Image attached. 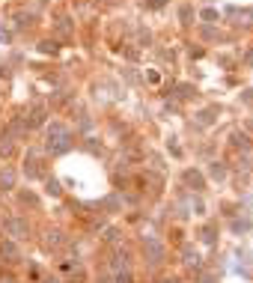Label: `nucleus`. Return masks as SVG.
<instances>
[{
	"mask_svg": "<svg viewBox=\"0 0 253 283\" xmlns=\"http://www.w3.org/2000/svg\"><path fill=\"white\" fill-rule=\"evenodd\" d=\"M45 242H48V248H57L63 239H60V232H48V239H45Z\"/></svg>",
	"mask_w": 253,
	"mask_h": 283,
	"instance_id": "nucleus-10",
	"label": "nucleus"
},
{
	"mask_svg": "<svg viewBox=\"0 0 253 283\" xmlns=\"http://www.w3.org/2000/svg\"><path fill=\"white\" fill-rule=\"evenodd\" d=\"M233 143H236V146H241V149H247V137H244V134H236V137H233Z\"/></svg>",
	"mask_w": 253,
	"mask_h": 283,
	"instance_id": "nucleus-17",
	"label": "nucleus"
},
{
	"mask_svg": "<svg viewBox=\"0 0 253 283\" xmlns=\"http://www.w3.org/2000/svg\"><path fill=\"white\" fill-rule=\"evenodd\" d=\"M244 102H247V105H253V89H247V92H244Z\"/></svg>",
	"mask_w": 253,
	"mask_h": 283,
	"instance_id": "nucleus-21",
	"label": "nucleus"
},
{
	"mask_svg": "<svg viewBox=\"0 0 253 283\" xmlns=\"http://www.w3.org/2000/svg\"><path fill=\"white\" fill-rule=\"evenodd\" d=\"M185 182H188V185H194L197 191L202 188V176L197 173V170H188V173H185Z\"/></svg>",
	"mask_w": 253,
	"mask_h": 283,
	"instance_id": "nucleus-6",
	"label": "nucleus"
},
{
	"mask_svg": "<svg viewBox=\"0 0 253 283\" xmlns=\"http://www.w3.org/2000/svg\"><path fill=\"white\" fill-rule=\"evenodd\" d=\"M202 283H215V277H209V274H205V277H202Z\"/></svg>",
	"mask_w": 253,
	"mask_h": 283,
	"instance_id": "nucleus-23",
	"label": "nucleus"
},
{
	"mask_svg": "<svg viewBox=\"0 0 253 283\" xmlns=\"http://www.w3.org/2000/svg\"><path fill=\"white\" fill-rule=\"evenodd\" d=\"M0 256H3L6 263H18V260H21V248H18L12 239H3V242H0Z\"/></svg>",
	"mask_w": 253,
	"mask_h": 283,
	"instance_id": "nucleus-2",
	"label": "nucleus"
},
{
	"mask_svg": "<svg viewBox=\"0 0 253 283\" xmlns=\"http://www.w3.org/2000/svg\"><path fill=\"white\" fill-rule=\"evenodd\" d=\"M202 18H205V21H215L218 12H215V9H202Z\"/></svg>",
	"mask_w": 253,
	"mask_h": 283,
	"instance_id": "nucleus-19",
	"label": "nucleus"
},
{
	"mask_svg": "<svg viewBox=\"0 0 253 283\" xmlns=\"http://www.w3.org/2000/svg\"><path fill=\"white\" fill-rule=\"evenodd\" d=\"M42 123H45V110H42V107H36L33 116H30V123H27V125H42Z\"/></svg>",
	"mask_w": 253,
	"mask_h": 283,
	"instance_id": "nucleus-8",
	"label": "nucleus"
},
{
	"mask_svg": "<svg viewBox=\"0 0 253 283\" xmlns=\"http://www.w3.org/2000/svg\"><path fill=\"white\" fill-rule=\"evenodd\" d=\"M223 173H226V170H223L220 164H212V176L215 179H223Z\"/></svg>",
	"mask_w": 253,
	"mask_h": 283,
	"instance_id": "nucleus-16",
	"label": "nucleus"
},
{
	"mask_svg": "<svg viewBox=\"0 0 253 283\" xmlns=\"http://www.w3.org/2000/svg\"><path fill=\"white\" fill-rule=\"evenodd\" d=\"M202 242H209V245L215 242V227H205V230H202Z\"/></svg>",
	"mask_w": 253,
	"mask_h": 283,
	"instance_id": "nucleus-13",
	"label": "nucleus"
},
{
	"mask_svg": "<svg viewBox=\"0 0 253 283\" xmlns=\"http://www.w3.org/2000/svg\"><path fill=\"white\" fill-rule=\"evenodd\" d=\"M191 15H194V9H191V6H182V9H179V18H182V21H191Z\"/></svg>",
	"mask_w": 253,
	"mask_h": 283,
	"instance_id": "nucleus-12",
	"label": "nucleus"
},
{
	"mask_svg": "<svg viewBox=\"0 0 253 283\" xmlns=\"http://www.w3.org/2000/svg\"><path fill=\"white\" fill-rule=\"evenodd\" d=\"M48 149L54 155H63L72 149V134H68V128L63 123H51L48 125Z\"/></svg>",
	"mask_w": 253,
	"mask_h": 283,
	"instance_id": "nucleus-1",
	"label": "nucleus"
},
{
	"mask_svg": "<svg viewBox=\"0 0 253 283\" xmlns=\"http://www.w3.org/2000/svg\"><path fill=\"white\" fill-rule=\"evenodd\" d=\"M12 149H15V146H12V137H9V134H0V155H12Z\"/></svg>",
	"mask_w": 253,
	"mask_h": 283,
	"instance_id": "nucleus-5",
	"label": "nucleus"
},
{
	"mask_svg": "<svg viewBox=\"0 0 253 283\" xmlns=\"http://www.w3.org/2000/svg\"><path fill=\"white\" fill-rule=\"evenodd\" d=\"M164 283H176V280H164Z\"/></svg>",
	"mask_w": 253,
	"mask_h": 283,
	"instance_id": "nucleus-26",
	"label": "nucleus"
},
{
	"mask_svg": "<svg viewBox=\"0 0 253 283\" xmlns=\"http://www.w3.org/2000/svg\"><path fill=\"white\" fill-rule=\"evenodd\" d=\"M164 3H167V0H146V6H149V9H161Z\"/></svg>",
	"mask_w": 253,
	"mask_h": 283,
	"instance_id": "nucleus-18",
	"label": "nucleus"
},
{
	"mask_svg": "<svg viewBox=\"0 0 253 283\" xmlns=\"http://www.w3.org/2000/svg\"><path fill=\"white\" fill-rule=\"evenodd\" d=\"M197 263H200V256H197V250L185 248V266H197Z\"/></svg>",
	"mask_w": 253,
	"mask_h": 283,
	"instance_id": "nucleus-9",
	"label": "nucleus"
},
{
	"mask_svg": "<svg viewBox=\"0 0 253 283\" xmlns=\"http://www.w3.org/2000/svg\"><path fill=\"white\" fill-rule=\"evenodd\" d=\"M99 283H113V280H110V277H99Z\"/></svg>",
	"mask_w": 253,
	"mask_h": 283,
	"instance_id": "nucleus-24",
	"label": "nucleus"
},
{
	"mask_svg": "<svg viewBox=\"0 0 253 283\" xmlns=\"http://www.w3.org/2000/svg\"><path fill=\"white\" fill-rule=\"evenodd\" d=\"M39 48H42V51H45V54H57V51H60V48H57V45H54V42H42V45H39Z\"/></svg>",
	"mask_w": 253,
	"mask_h": 283,
	"instance_id": "nucleus-15",
	"label": "nucleus"
},
{
	"mask_svg": "<svg viewBox=\"0 0 253 283\" xmlns=\"http://www.w3.org/2000/svg\"><path fill=\"white\" fill-rule=\"evenodd\" d=\"M12 182H15L12 170H3V173H0V188H3V191H6V188H12Z\"/></svg>",
	"mask_w": 253,
	"mask_h": 283,
	"instance_id": "nucleus-7",
	"label": "nucleus"
},
{
	"mask_svg": "<svg viewBox=\"0 0 253 283\" xmlns=\"http://www.w3.org/2000/svg\"><path fill=\"white\" fill-rule=\"evenodd\" d=\"M247 63H250V66H253V51H250V54H247Z\"/></svg>",
	"mask_w": 253,
	"mask_h": 283,
	"instance_id": "nucleus-25",
	"label": "nucleus"
},
{
	"mask_svg": "<svg viewBox=\"0 0 253 283\" xmlns=\"http://www.w3.org/2000/svg\"><path fill=\"white\" fill-rule=\"evenodd\" d=\"M42 283H60V280H57V277H45Z\"/></svg>",
	"mask_w": 253,
	"mask_h": 283,
	"instance_id": "nucleus-22",
	"label": "nucleus"
},
{
	"mask_svg": "<svg viewBox=\"0 0 253 283\" xmlns=\"http://www.w3.org/2000/svg\"><path fill=\"white\" fill-rule=\"evenodd\" d=\"M143 248H146V253H149L152 263H161V260H164V245H161V242H155V239H146V245H143Z\"/></svg>",
	"mask_w": 253,
	"mask_h": 283,
	"instance_id": "nucleus-4",
	"label": "nucleus"
},
{
	"mask_svg": "<svg viewBox=\"0 0 253 283\" xmlns=\"http://www.w3.org/2000/svg\"><path fill=\"white\" fill-rule=\"evenodd\" d=\"M0 283H15V277L9 271H0Z\"/></svg>",
	"mask_w": 253,
	"mask_h": 283,
	"instance_id": "nucleus-20",
	"label": "nucleus"
},
{
	"mask_svg": "<svg viewBox=\"0 0 253 283\" xmlns=\"http://www.w3.org/2000/svg\"><path fill=\"white\" fill-rule=\"evenodd\" d=\"M212 120H215V110H202V113H200V123L202 125H209Z\"/></svg>",
	"mask_w": 253,
	"mask_h": 283,
	"instance_id": "nucleus-14",
	"label": "nucleus"
},
{
	"mask_svg": "<svg viewBox=\"0 0 253 283\" xmlns=\"http://www.w3.org/2000/svg\"><path fill=\"white\" fill-rule=\"evenodd\" d=\"M48 194H51V197H60V182L48 179Z\"/></svg>",
	"mask_w": 253,
	"mask_h": 283,
	"instance_id": "nucleus-11",
	"label": "nucleus"
},
{
	"mask_svg": "<svg viewBox=\"0 0 253 283\" xmlns=\"http://www.w3.org/2000/svg\"><path fill=\"white\" fill-rule=\"evenodd\" d=\"M3 230L9 232V235H27L30 227H27V221H24V218H9V221L3 224Z\"/></svg>",
	"mask_w": 253,
	"mask_h": 283,
	"instance_id": "nucleus-3",
	"label": "nucleus"
}]
</instances>
